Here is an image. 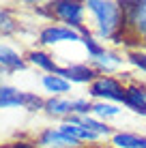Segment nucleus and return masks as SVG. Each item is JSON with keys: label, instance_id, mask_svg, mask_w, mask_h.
Returning <instances> with one entry per match:
<instances>
[{"label": "nucleus", "instance_id": "nucleus-1", "mask_svg": "<svg viewBox=\"0 0 146 148\" xmlns=\"http://www.w3.org/2000/svg\"><path fill=\"white\" fill-rule=\"evenodd\" d=\"M90 11L95 13L99 22V32L101 37H118V30L125 28V17L120 11L118 2H101V0H90L86 4Z\"/></svg>", "mask_w": 146, "mask_h": 148}, {"label": "nucleus", "instance_id": "nucleus-2", "mask_svg": "<svg viewBox=\"0 0 146 148\" xmlns=\"http://www.w3.org/2000/svg\"><path fill=\"white\" fill-rule=\"evenodd\" d=\"M52 13H56V17H60L64 24L73 28L82 30V13H84V4L82 2H71V0H56V2L49 4Z\"/></svg>", "mask_w": 146, "mask_h": 148}, {"label": "nucleus", "instance_id": "nucleus-3", "mask_svg": "<svg viewBox=\"0 0 146 148\" xmlns=\"http://www.w3.org/2000/svg\"><path fill=\"white\" fill-rule=\"evenodd\" d=\"M90 95L99 99H112V101H125V88L114 77H97L90 84Z\"/></svg>", "mask_w": 146, "mask_h": 148}, {"label": "nucleus", "instance_id": "nucleus-4", "mask_svg": "<svg viewBox=\"0 0 146 148\" xmlns=\"http://www.w3.org/2000/svg\"><path fill=\"white\" fill-rule=\"evenodd\" d=\"M125 24H131L142 37H146V2H118Z\"/></svg>", "mask_w": 146, "mask_h": 148}, {"label": "nucleus", "instance_id": "nucleus-5", "mask_svg": "<svg viewBox=\"0 0 146 148\" xmlns=\"http://www.w3.org/2000/svg\"><path fill=\"white\" fill-rule=\"evenodd\" d=\"M39 41L43 45H54V43H60V41H84V37H80V32H75L67 26H47L41 30Z\"/></svg>", "mask_w": 146, "mask_h": 148}, {"label": "nucleus", "instance_id": "nucleus-6", "mask_svg": "<svg viewBox=\"0 0 146 148\" xmlns=\"http://www.w3.org/2000/svg\"><path fill=\"white\" fill-rule=\"evenodd\" d=\"M60 77H64L67 82H77V84H86V82H95L97 77V71L90 69L88 64H71V67H64V69H58Z\"/></svg>", "mask_w": 146, "mask_h": 148}, {"label": "nucleus", "instance_id": "nucleus-7", "mask_svg": "<svg viewBox=\"0 0 146 148\" xmlns=\"http://www.w3.org/2000/svg\"><path fill=\"white\" fill-rule=\"evenodd\" d=\"M39 144L41 146H47V148H75L77 146V140H73V137H69L67 133H62V131H45L41 135V140H39Z\"/></svg>", "mask_w": 146, "mask_h": 148}, {"label": "nucleus", "instance_id": "nucleus-8", "mask_svg": "<svg viewBox=\"0 0 146 148\" xmlns=\"http://www.w3.org/2000/svg\"><path fill=\"white\" fill-rule=\"evenodd\" d=\"M127 108H131L138 114H146V88L142 86H129L125 90V101Z\"/></svg>", "mask_w": 146, "mask_h": 148}, {"label": "nucleus", "instance_id": "nucleus-9", "mask_svg": "<svg viewBox=\"0 0 146 148\" xmlns=\"http://www.w3.org/2000/svg\"><path fill=\"white\" fill-rule=\"evenodd\" d=\"M24 103H26V92H19L11 86H0V108H13Z\"/></svg>", "mask_w": 146, "mask_h": 148}, {"label": "nucleus", "instance_id": "nucleus-10", "mask_svg": "<svg viewBox=\"0 0 146 148\" xmlns=\"http://www.w3.org/2000/svg\"><path fill=\"white\" fill-rule=\"evenodd\" d=\"M0 67L9 69V71H17V69H24V60L19 58V54H15L11 47L0 45Z\"/></svg>", "mask_w": 146, "mask_h": 148}, {"label": "nucleus", "instance_id": "nucleus-11", "mask_svg": "<svg viewBox=\"0 0 146 148\" xmlns=\"http://www.w3.org/2000/svg\"><path fill=\"white\" fill-rule=\"evenodd\" d=\"M60 131H62V133H67L69 137H73V140H95V135L93 131L88 129V127H84L82 122H77V125H73V122H64L62 127H60Z\"/></svg>", "mask_w": 146, "mask_h": 148}, {"label": "nucleus", "instance_id": "nucleus-12", "mask_svg": "<svg viewBox=\"0 0 146 148\" xmlns=\"http://www.w3.org/2000/svg\"><path fill=\"white\" fill-rule=\"evenodd\" d=\"M112 142L118 148H146V137H140L133 133H116Z\"/></svg>", "mask_w": 146, "mask_h": 148}, {"label": "nucleus", "instance_id": "nucleus-13", "mask_svg": "<svg viewBox=\"0 0 146 148\" xmlns=\"http://www.w3.org/2000/svg\"><path fill=\"white\" fill-rule=\"evenodd\" d=\"M120 60H123V58H118L116 54L105 52V49H103L99 56H95V58H93V62L97 64L99 71H112V69H116L118 64H120Z\"/></svg>", "mask_w": 146, "mask_h": 148}, {"label": "nucleus", "instance_id": "nucleus-14", "mask_svg": "<svg viewBox=\"0 0 146 148\" xmlns=\"http://www.w3.org/2000/svg\"><path fill=\"white\" fill-rule=\"evenodd\" d=\"M28 58H30V62L32 64H37V67H41L45 71H49V73H58V67H56V62H54L52 58H49L47 54H43V52H30L28 54Z\"/></svg>", "mask_w": 146, "mask_h": 148}, {"label": "nucleus", "instance_id": "nucleus-15", "mask_svg": "<svg viewBox=\"0 0 146 148\" xmlns=\"http://www.w3.org/2000/svg\"><path fill=\"white\" fill-rule=\"evenodd\" d=\"M43 86L49 92H67L69 90V82L60 75H43Z\"/></svg>", "mask_w": 146, "mask_h": 148}, {"label": "nucleus", "instance_id": "nucleus-16", "mask_svg": "<svg viewBox=\"0 0 146 148\" xmlns=\"http://www.w3.org/2000/svg\"><path fill=\"white\" fill-rule=\"evenodd\" d=\"M45 110L54 116H64V114H71V101H64V99H49L45 101Z\"/></svg>", "mask_w": 146, "mask_h": 148}, {"label": "nucleus", "instance_id": "nucleus-17", "mask_svg": "<svg viewBox=\"0 0 146 148\" xmlns=\"http://www.w3.org/2000/svg\"><path fill=\"white\" fill-rule=\"evenodd\" d=\"M82 125H84V127H88V129L93 131L95 135H103V133H110V127H108V125H101V122H97V120L88 118V116H84V118H82Z\"/></svg>", "mask_w": 146, "mask_h": 148}, {"label": "nucleus", "instance_id": "nucleus-18", "mask_svg": "<svg viewBox=\"0 0 146 148\" xmlns=\"http://www.w3.org/2000/svg\"><path fill=\"white\" fill-rule=\"evenodd\" d=\"M93 112L97 116H101V118H105V116H116L118 108L116 105H110V103H97V105H93Z\"/></svg>", "mask_w": 146, "mask_h": 148}, {"label": "nucleus", "instance_id": "nucleus-19", "mask_svg": "<svg viewBox=\"0 0 146 148\" xmlns=\"http://www.w3.org/2000/svg\"><path fill=\"white\" fill-rule=\"evenodd\" d=\"M13 30H15V22L11 19L9 11L0 9V32H13Z\"/></svg>", "mask_w": 146, "mask_h": 148}, {"label": "nucleus", "instance_id": "nucleus-20", "mask_svg": "<svg viewBox=\"0 0 146 148\" xmlns=\"http://www.w3.org/2000/svg\"><path fill=\"white\" fill-rule=\"evenodd\" d=\"M86 112H93V105L88 103V101H71V114H86Z\"/></svg>", "mask_w": 146, "mask_h": 148}, {"label": "nucleus", "instance_id": "nucleus-21", "mask_svg": "<svg viewBox=\"0 0 146 148\" xmlns=\"http://www.w3.org/2000/svg\"><path fill=\"white\" fill-rule=\"evenodd\" d=\"M129 60H131V64H135V67H140L142 71H146V54L131 52V54H129Z\"/></svg>", "mask_w": 146, "mask_h": 148}, {"label": "nucleus", "instance_id": "nucleus-22", "mask_svg": "<svg viewBox=\"0 0 146 148\" xmlns=\"http://www.w3.org/2000/svg\"><path fill=\"white\" fill-rule=\"evenodd\" d=\"M84 45L88 47V52H90V56H93V58H95V56H99V54L103 52V47H101V45H97V43H95L93 39L88 37V34L84 37Z\"/></svg>", "mask_w": 146, "mask_h": 148}, {"label": "nucleus", "instance_id": "nucleus-23", "mask_svg": "<svg viewBox=\"0 0 146 148\" xmlns=\"http://www.w3.org/2000/svg\"><path fill=\"white\" fill-rule=\"evenodd\" d=\"M9 148H32V144H28V142H15Z\"/></svg>", "mask_w": 146, "mask_h": 148}]
</instances>
